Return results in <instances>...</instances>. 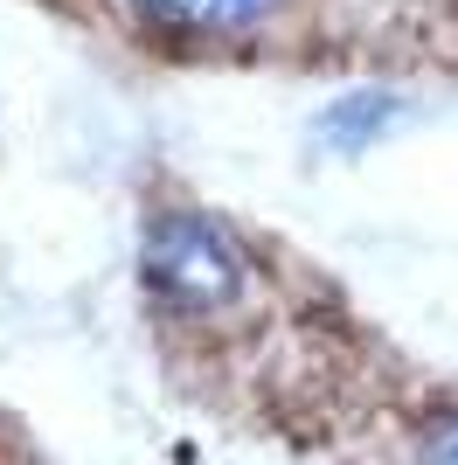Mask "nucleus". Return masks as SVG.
<instances>
[{"label": "nucleus", "mask_w": 458, "mask_h": 465, "mask_svg": "<svg viewBox=\"0 0 458 465\" xmlns=\"http://www.w3.org/2000/svg\"><path fill=\"white\" fill-rule=\"evenodd\" d=\"M133 285L153 348L194 382L271 389L326 375L368 348L326 264L174 174H153L139 194Z\"/></svg>", "instance_id": "nucleus-1"}, {"label": "nucleus", "mask_w": 458, "mask_h": 465, "mask_svg": "<svg viewBox=\"0 0 458 465\" xmlns=\"http://www.w3.org/2000/svg\"><path fill=\"white\" fill-rule=\"evenodd\" d=\"M146 70H299L334 49V0H28Z\"/></svg>", "instance_id": "nucleus-2"}, {"label": "nucleus", "mask_w": 458, "mask_h": 465, "mask_svg": "<svg viewBox=\"0 0 458 465\" xmlns=\"http://www.w3.org/2000/svg\"><path fill=\"white\" fill-rule=\"evenodd\" d=\"M417 465H458V417H438V424H423V438H417Z\"/></svg>", "instance_id": "nucleus-3"}]
</instances>
